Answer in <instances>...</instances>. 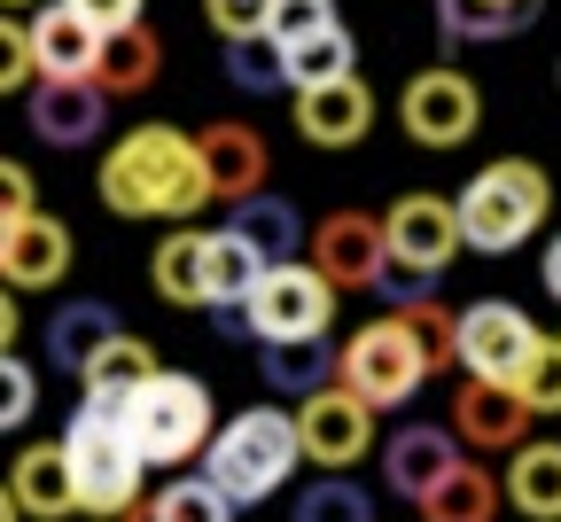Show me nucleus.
Masks as SVG:
<instances>
[{"label": "nucleus", "instance_id": "f257e3e1", "mask_svg": "<svg viewBox=\"0 0 561 522\" xmlns=\"http://www.w3.org/2000/svg\"><path fill=\"white\" fill-rule=\"evenodd\" d=\"M102 203L117 218H195L210 203L195 133H180V125H133L110 148V164H102Z\"/></svg>", "mask_w": 561, "mask_h": 522}, {"label": "nucleus", "instance_id": "f03ea898", "mask_svg": "<svg viewBox=\"0 0 561 522\" xmlns=\"http://www.w3.org/2000/svg\"><path fill=\"white\" fill-rule=\"evenodd\" d=\"M297 413H280V406H250V413H234V421H219L210 429V444H203V484L219 491L227 507H257V499H273L280 484L297 476Z\"/></svg>", "mask_w": 561, "mask_h": 522}, {"label": "nucleus", "instance_id": "7ed1b4c3", "mask_svg": "<svg viewBox=\"0 0 561 522\" xmlns=\"http://www.w3.org/2000/svg\"><path fill=\"white\" fill-rule=\"evenodd\" d=\"M460 250H483V258H507L523 250L538 227H546V211H553V188L530 157H500V164H483L468 188H460Z\"/></svg>", "mask_w": 561, "mask_h": 522}, {"label": "nucleus", "instance_id": "20e7f679", "mask_svg": "<svg viewBox=\"0 0 561 522\" xmlns=\"http://www.w3.org/2000/svg\"><path fill=\"white\" fill-rule=\"evenodd\" d=\"M117 421H125V436H133L140 468H180V461H195L203 444H210V429H219L210 390H203L195 375H172V366H157V375L125 398Z\"/></svg>", "mask_w": 561, "mask_h": 522}, {"label": "nucleus", "instance_id": "39448f33", "mask_svg": "<svg viewBox=\"0 0 561 522\" xmlns=\"http://www.w3.org/2000/svg\"><path fill=\"white\" fill-rule=\"evenodd\" d=\"M62 461H70V491H79V514H102V522H117L125 507H140V453H133V436H125V421L117 413H94V406H79L70 413V429H62Z\"/></svg>", "mask_w": 561, "mask_h": 522}, {"label": "nucleus", "instance_id": "423d86ee", "mask_svg": "<svg viewBox=\"0 0 561 522\" xmlns=\"http://www.w3.org/2000/svg\"><path fill=\"white\" fill-rule=\"evenodd\" d=\"M437 366H430V351L413 343V328L398 320V313H382V320H367L359 336H351L343 351H335V383L351 390V398H367L375 413L382 406H405L421 383H430Z\"/></svg>", "mask_w": 561, "mask_h": 522}, {"label": "nucleus", "instance_id": "0eeeda50", "mask_svg": "<svg viewBox=\"0 0 561 522\" xmlns=\"http://www.w3.org/2000/svg\"><path fill=\"white\" fill-rule=\"evenodd\" d=\"M250 336L257 343H328V320H335V288L289 258V265H265V281L250 288Z\"/></svg>", "mask_w": 561, "mask_h": 522}, {"label": "nucleus", "instance_id": "6e6552de", "mask_svg": "<svg viewBox=\"0 0 561 522\" xmlns=\"http://www.w3.org/2000/svg\"><path fill=\"white\" fill-rule=\"evenodd\" d=\"M538 320L523 305H500V296H483V305L453 313V359L468 366L476 383H515L523 375V359L538 351Z\"/></svg>", "mask_w": 561, "mask_h": 522}, {"label": "nucleus", "instance_id": "1a4fd4ad", "mask_svg": "<svg viewBox=\"0 0 561 522\" xmlns=\"http://www.w3.org/2000/svg\"><path fill=\"white\" fill-rule=\"evenodd\" d=\"M367 444H375V406L351 398L343 383H328V390H312V398L297 406V453H305L312 468L343 476V468L367 461Z\"/></svg>", "mask_w": 561, "mask_h": 522}, {"label": "nucleus", "instance_id": "9d476101", "mask_svg": "<svg viewBox=\"0 0 561 522\" xmlns=\"http://www.w3.org/2000/svg\"><path fill=\"white\" fill-rule=\"evenodd\" d=\"M398 117H405V133L421 140V148H460L476 125H483V94H476V79L468 70H421V79H405V94H398Z\"/></svg>", "mask_w": 561, "mask_h": 522}, {"label": "nucleus", "instance_id": "9b49d317", "mask_svg": "<svg viewBox=\"0 0 561 522\" xmlns=\"http://www.w3.org/2000/svg\"><path fill=\"white\" fill-rule=\"evenodd\" d=\"M305 242H312V258H305V265H312L335 296H343V288H375V281H382V265H390L382 218H367V211H328Z\"/></svg>", "mask_w": 561, "mask_h": 522}, {"label": "nucleus", "instance_id": "f8f14e48", "mask_svg": "<svg viewBox=\"0 0 561 522\" xmlns=\"http://www.w3.org/2000/svg\"><path fill=\"white\" fill-rule=\"evenodd\" d=\"M382 242H390V265H413V273H445L460 258V211L445 195H398L382 211Z\"/></svg>", "mask_w": 561, "mask_h": 522}, {"label": "nucleus", "instance_id": "ddd939ff", "mask_svg": "<svg viewBox=\"0 0 561 522\" xmlns=\"http://www.w3.org/2000/svg\"><path fill=\"white\" fill-rule=\"evenodd\" d=\"M195 157H203L210 203H250V195H265L273 157H265V133H257V125H234V117L203 125V133H195Z\"/></svg>", "mask_w": 561, "mask_h": 522}, {"label": "nucleus", "instance_id": "4468645a", "mask_svg": "<svg viewBox=\"0 0 561 522\" xmlns=\"http://www.w3.org/2000/svg\"><path fill=\"white\" fill-rule=\"evenodd\" d=\"M460 444H476V453H515V444H530V406L507 390V383H460L453 390V421H445Z\"/></svg>", "mask_w": 561, "mask_h": 522}, {"label": "nucleus", "instance_id": "2eb2a0df", "mask_svg": "<svg viewBox=\"0 0 561 522\" xmlns=\"http://www.w3.org/2000/svg\"><path fill=\"white\" fill-rule=\"evenodd\" d=\"M110 125V94L94 79H39L32 87V133L47 148H87Z\"/></svg>", "mask_w": 561, "mask_h": 522}, {"label": "nucleus", "instance_id": "dca6fc26", "mask_svg": "<svg viewBox=\"0 0 561 522\" xmlns=\"http://www.w3.org/2000/svg\"><path fill=\"white\" fill-rule=\"evenodd\" d=\"M460 468V436L445 421H405L390 444H382V476L398 499H421V491H437L445 476Z\"/></svg>", "mask_w": 561, "mask_h": 522}, {"label": "nucleus", "instance_id": "f3484780", "mask_svg": "<svg viewBox=\"0 0 561 522\" xmlns=\"http://www.w3.org/2000/svg\"><path fill=\"white\" fill-rule=\"evenodd\" d=\"M24 32H32V63H39V79H94V63H102V32H94L79 9H62V0H39V16H32Z\"/></svg>", "mask_w": 561, "mask_h": 522}, {"label": "nucleus", "instance_id": "a211bd4d", "mask_svg": "<svg viewBox=\"0 0 561 522\" xmlns=\"http://www.w3.org/2000/svg\"><path fill=\"white\" fill-rule=\"evenodd\" d=\"M62 273H70V227L62 218L32 211V218H16V227L0 235V281L9 288H55Z\"/></svg>", "mask_w": 561, "mask_h": 522}, {"label": "nucleus", "instance_id": "6ab92c4d", "mask_svg": "<svg viewBox=\"0 0 561 522\" xmlns=\"http://www.w3.org/2000/svg\"><path fill=\"white\" fill-rule=\"evenodd\" d=\"M367 125H375L367 79H335V87L297 94V133H305L312 148H351V140H367Z\"/></svg>", "mask_w": 561, "mask_h": 522}, {"label": "nucleus", "instance_id": "aec40b11", "mask_svg": "<svg viewBox=\"0 0 561 522\" xmlns=\"http://www.w3.org/2000/svg\"><path fill=\"white\" fill-rule=\"evenodd\" d=\"M9 499H16V514H39V522L79 514V491H70V461H62V444H24L16 468H9Z\"/></svg>", "mask_w": 561, "mask_h": 522}, {"label": "nucleus", "instance_id": "412c9836", "mask_svg": "<svg viewBox=\"0 0 561 522\" xmlns=\"http://www.w3.org/2000/svg\"><path fill=\"white\" fill-rule=\"evenodd\" d=\"M149 375H157V351L140 343V336H110V343L87 359V375H79V383H87L79 406H94V413H125V398L149 383Z\"/></svg>", "mask_w": 561, "mask_h": 522}, {"label": "nucleus", "instance_id": "4be33fe9", "mask_svg": "<svg viewBox=\"0 0 561 522\" xmlns=\"http://www.w3.org/2000/svg\"><path fill=\"white\" fill-rule=\"evenodd\" d=\"M157 70H164V39H157L149 24H133V32H110V39H102L94 87H102L110 102H117V94H149Z\"/></svg>", "mask_w": 561, "mask_h": 522}, {"label": "nucleus", "instance_id": "5701e85b", "mask_svg": "<svg viewBox=\"0 0 561 522\" xmlns=\"http://www.w3.org/2000/svg\"><path fill=\"white\" fill-rule=\"evenodd\" d=\"M546 0H515V9H500V0H437V32L445 47H491V39H515L523 24H538Z\"/></svg>", "mask_w": 561, "mask_h": 522}, {"label": "nucleus", "instance_id": "b1692460", "mask_svg": "<svg viewBox=\"0 0 561 522\" xmlns=\"http://www.w3.org/2000/svg\"><path fill=\"white\" fill-rule=\"evenodd\" d=\"M227 235H242L265 265H289V258H297V242H305L312 227L297 218V203H280V195H250V203H234Z\"/></svg>", "mask_w": 561, "mask_h": 522}, {"label": "nucleus", "instance_id": "393cba45", "mask_svg": "<svg viewBox=\"0 0 561 522\" xmlns=\"http://www.w3.org/2000/svg\"><path fill=\"white\" fill-rule=\"evenodd\" d=\"M265 281V258L242 242V235H203V313L210 305H250V288Z\"/></svg>", "mask_w": 561, "mask_h": 522}, {"label": "nucleus", "instance_id": "a878e982", "mask_svg": "<svg viewBox=\"0 0 561 522\" xmlns=\"http://www.w3.org/2000/svg\"><path fill=\"white\" fill-rule=\"evenodd\" d=\"M110 336H125V328H117V313H110V305H94V296H79V305H62V313L47 320V359L62 366V375H87V359H94Z\"/></svg>", "mask_w": 561, "mask_h": 522}, {"label": "nucleus", "instance_id": "bb28decb", "mask_svg": "<svg viewBox=\"0 0 561 522\" xmlns=\"http://www.w3.org/2000/svg\"><path fill=\"white\" fill-rule=\"evenodd\" d=\"M413 507H421V522H491V514H500V476L460 461L437 491H421Z\"/></svg>", "mask_w": 561, "mask_h": 522}, {"label": "nucleus", "instance_id": "cd10ccee", "mask_svg": "<svg viewBox=\"0 0 561 522\" xmlns=\"http://www.w3.org/2000/svg\"><path fill=\"white\" fill-rule=\"evenodd\" d=\"M507 499H515L530 522H561V444H515Z\"/></svg>", "mask_w": 561, "mask_h": 522}, {"label": "nucleus", "instance_id": "c85d7f7f", "mask_svg": "<svg viewBox=\"0 0 561 522\" xmlns=\"http://www.w3.org/2000/svg\"><path fill=\"white\" fill-rule=\"evenodd\" d=\"M280 63H289V87L312 94V87H335V79H359V47H351V32H320L305 47H280Z\"/></svg>", "mask_w": 561, "mask_h": 522}, {"label": "nucleus", "instance_id": "c756f323", "mask_svg": "<svg viewBox=\"0 0 561 522\" xmlns=\"http://www.w3.org/2000/svg\"><path fill=\"white\" fill-rule=\"evenodd\" d=\"M149 281H157L164 305L203 313V235H164L157 258H149Z\"/></svg>", "mask_w": 561, "mask_h": 522}, {"label": "nucleus", "instance_id": "7c9ffc66", "mask_svg": "<svg viewBox=\"0 0 561 522\" xmlns=\"http://www.w3.org/2000/svg\"><path fill=\"white\" fill-rule=\"evenodd\" d=\"M265 383L305 406L312 390L335 383V359H328V343H265Z\"/></svg>", "mask_w": 561, "mask_h": 522}, {"label": "nucleus", "instance_id": "2f4dec72", "mask_svg": "<svg viewBox=\"0 0 561 522\" xmlns=\"http://www.w3.org/2000/svg\"><path fill=\"white\" fill-rule=\"evenodd\" d=\"M297 522H375V499L351 476H320V484L297 491Z\"/></svg>", "mask_w": 561, "mask_h": 522}, {"label": "nucleus", "instance_id": "473e14b6", "mask_svg": "<svg viewBox=\"0 0 561 522\" xmlns=\"http://www.w3.org/2000/svg\"><path fill=\"white\" fill-rule=\"evenodd\" d=\"M227 79H234L242 94H280V87H289V63H280L273 39H234V47H227Z\"/></svg>", "mask_w": 561, "mask_h": 522}, {"label": "nucleus", "instance_id": "72a5a7b5", "mask_svg": "<svg viewBox=\"0 0 561 522\" xmlns=\"http://www.w3.org/2000/svg\"><path fill=\"white\" fill-rule=\"evenodd\" d=\"M149 507H157V522H234V507H227L219 491H210L203 476H180V484H164Z\"/></svg>", "mask_w": 561, "mask_h": 522}, {"label": "nucleus", "instance_id": "f704fd0d", "mask_svg": "<svg viewBox=\"0 0 561 522\" xmlns=\"http://www.w3.org/2000/svg\"><path fill=\"white\" fill-rule=\"evenodd\" d=\"M320 32H335V0H273V16H265L273 47H305Z\"/></svg>", "mask_w": 561, "mask_h": 522}, {"label": "nucleus", "instance_id": "c9c22d12", "mask_svg": "<svg viewBox=\"0 0 561 522\" xmlns=\"http://www.w3.org/2000/svg\"><path fill=\"white\" fill-rule=\"evenodd\" d=\"M507 390H515L530 413H561V343H553V336H546V343L523 359V375H515Z\"/></svg>", "mask_w": 561, "mask_h": 522}, {"label": "nucleus", "instance_id": "e433bc0d", "mask_svg": "<svg viewBox=\"0 0 561 522\" xmlns=\"http://www.w3.org/2000/svg\"><path fill=\"white\" fill-rule=\"evenodd\" d=\"M32 406H39V375H32L24 359L0 351V436L24 429V421H32Z\"/></svg>", "mask_w": 561, "mask_h": 522}, {"label": "nucleus", "instance_id": "4c0bfd02", "mask_svg": "<svg viewBox=\"0 0 561 522\" xmlns=\"http://www.w3.org/2000/svg\"><path fill=\"white\" fill-rule=\"evenodd\" d=\"M203 16H210V32H219V39L234 47V39H265L273 0H203Z\"/></svg>", "mask_w": 561, "mask_h": 522}, {"label": "nucleus", "instance_id": "58836bf2", "mask_svg": "<svg viewBox=\"0 0 561 522\" xmlns=\"http://www.w3.org/2000/svg\"><path fill=\"white\" fill-rule=\"evenodd\" d=\"M398 320L413 328V343H421V351H430V366H445V359H453V313L437 305V296H421V305H405Z\"/></svg>", "mask_w": 561, "mask_h": 522}, {"label": "nucleus", "instance_id": "ea45409f", "mask_svg": "<svg viewBox=\"0 0 561 522\" xmlns=\"http://www.w3.org/2000/svg\"><path fill=\"white\" fill-rule=\"evenodd\" d=\"M39 79V63H32V32L16 16H0V94H24Z\"/></svg>", "mask_w": 561, "mask_h": 522}, {"label": "nucleus", "instance_id": "a19ab883", "mask_svg": "<svg viewBox=\"0 0 561 522\" xmlns=\"http://www.w3.org/2000/svg\"><path fill=\"white\" fill-rule=\"evenodd\" d=\"M39 203H32V172L16 164V157H0V227H16V218H32Z\"/></svg>", "mask_w": 561, "mask_h": 522}, {"label": "nucleus", "instance_id": "79ce46f5", "mask_svg": "<svg viewBox=\"0 0 561 522\" xmlns=\"http://www.w3.org/2000/svg\"><path fill=\"white\" fill-rule=\"evenodd\" d=\"M382 296H390V313H405V305H421V296H437V273H413V265H382V281H375Z\"/></svg>", "mask_w": 561, "mask_h": 522}, {"label": "nucleus", "instance_id": "37998d69", "mask_svg": "<svg viewBox=\"0 0 561 522\" xmlns=\"http://www.w3.org/2000/svg\"><path fill=\"white\" fill-rule=\"evenodd\" d=\"M62 9H79V16H87V24H94L102 39H110V32H133V24H140V0H62Z\"/></svg>", "mask_w": 561, "mask_h": 522}, {"label": "nucleus", "instance_id": "c03bdc74", "mask_svg": "<svg viewBox=\"0 0 561 522\" xmlns=\"http://www.w3.org/2000/svg\"><path fill=\"white\" fill-rule=\"evenodd\" d=\"M16 328H24V313H16V288L0 281V351H16Z\"/></svg>", "mask_w": 561, "mask_h": 522}, {"label": "nucleus", "instance_id": "a18cd8bd", "mask_svg": "<svg viewBox=\"0 0 561 522\" xmlns=\"http://www.w3.org/2000/svg\"><path fill=\"white\" fill-rule=\"evenodd\" d=\"M210 328H219V336H250V313L242 305H210Z\"/></svg>", "mask_w": 561, "mask_h": 522}, {"label": "nucleus", "instance_id": "49530a36", "mask_svg": "<svg viewBox=\"0 0 561 522\" xmlns=\"http://www.w3.org/2000/svg\"><path fill=\"white\" fill-rule=\"evenodd\" d=\"M538 273H546V296H561V235L546 242V265H538Z\"/></svg>", "mask_w": 561, "mask_h": 522}, {"label": "nucleus", "instance_id": "de8ad7c7", "mask_svg": "<svg viewBox=\"0 0 561 522\" xmlns=\"http://www.w3.org/2000/svg\"><path fill=\"white\" fill-rule=\"evenodd\" d=\"M0 522H24V514H16V499H9V476H0Z\"/></svg>", "mask_w": 561, "mask_h": 522}, {"label": "nucleus", "instance_id": "09e8293b", "mask_svg": "<svg viewBox=\"0 0 561 522\" xmlns=\"http://www.w3.org/2000/svg\"><path fill=\"white\" fill-rule=\"evenodd\" d=\"M117 522H157V507H149V499H140V507H125Z\"/></svg>", "mask_w": 561, "mask_h": 522}, {"label": "nucleus", "instance_id": "8fccbe9b", "mask_svg": "<svg viewBox=\"0 0 561 522\" xmlns=\"http://www.w3.org/2000/svg\"><path fill=\"white\" fill-rule=\"evenodd\" d=\"M9 9H32V0H0V16H9Z\"/></svg>", "mask_w": 561, "mask_h": 522}, {"label": "nucleus", "instance_id": "3c124183", "mask_svg": "<svg viewBox=\"0 0 561 522\" xmlns=\"http://www.w3.org/2000/svg\"><path fill=\"white\" fill-rule=\"evenodd\" d=\"M500 9H515V0H500Z\"/></svg>", "mask_w": 561, "mask_h": 522}, {"label": "nucleus", "instance_id": "603ef678", "mask_svg": "<svg viewBox=\"0 0 561 522\" xmlns=\"http://www.w3.org/2000/svg\"><path fill=\"white\" fill-rule=\"evenodd\" d=\"M0 235H9V227H0Z\"/></svg>", "mask_w": 561, "mask_h": 522}, {"label": "nucleus", "instance_id": "864d4df0", "mask_svg": "<svg viewBox=\"0 0 561 522\" xmlns=\"http://www.w3.org/2000/svg\"><path fill=\"white\" fill-rule=\"evenodd\" d=\"M553 343H561V336H553Z\"/></svg>", "mask_w": 561, "mask_h": 522}]
</instances>
